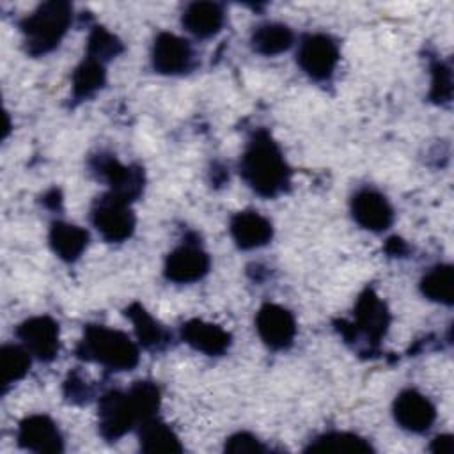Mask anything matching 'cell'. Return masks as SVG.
I'll list each match as a JSON object with an SVG mask.
<instances>
[{"label":"cell","instance_id":"cell-1","mask_svg":"<svg viewBox=\"0 0 454 454\" xmlns=\"http://www.w3.org/2000/svg\"><path fill=\"white\" fill-rule=\"evenodd\" d=\"M160 406V388L153 381H135L128 392L110 390L99 399L98 427L99 434L115 442L140 426L145 419L154 417Z\"/></svg>","mask_w":454,"mask_h":454},{"label":"cell","instance_id":"cell-2","mask_svg":"<svg viewBox=\"0 0 454 454\" xmlns=\"http://www.w3.org/2000/svg\"><path fill=\"white\" fill-rule=\"evenodd\" d=\"M241 177L261 197H277L289 186L291 168L266 129H257L239 161Z\"/></svg>","mask_w":454,"mask_h":454},{"label":"cell","instance_id":"cell-3","mask_svg":"<svg viewBox=\"0 0 454 454\" xmlns=\"http://www.w3.org/2000/svg\"><path fill=\"white\" fill-rule=\"evenodd\" d=\"M76 356L114 371H129L138 364V346L128 333L103 325H87L76 346Z\"/></svg>","mask_w":454,"mask_h":454},{"label":"cell","instance_id":"cell-4","mask_svg":"<svg viewBox=\"0 0 454 454\" xmlns=\"http://www.w3.org/2000/svg\"><path fill=\"white\" fill-rule=\"evenodd\" d=\"M73 20V5L60 0L41 4L28 14L20 28L25 39V48L30 55H44L59 46Z\"/></svg>","mask_w":454,"mask_h":454},{"label":"cell","instance_id":"cell-5","mask_svg":"<svg viewBox=\"0 0 454 454\" xmlns=\"http://www.w3.org/2000/svg\"><path fill=\"white\" fill-rule=\"evenodd\" d=\"M90 220L98 232L112 243L128 239L135 231V215L129 202L110 192L96 199Z\"/></svg>","mask_w":454,"mask_h":454},{"label":"cell","instance_id":"cell-6","mask_svg":"<svg viewBox=\"0 0 454 454\" xmlns=\"http://www.w3.org/2000/svg\"><path fill=\"white\" fill-rule=\"evenodd\" d=\"M340 325V332L346 339H353L356 333H362L371 344H376L388 330L390 314L385 301L372 289H365L355 305V323Z\"/></svg>","mask_w":454,"mask_h":454},{"label":"cell","instance_id":"cell-7","mask_svg":"<svg viewBox=\"0 0 454 454\" xmlns=\"http://www.w3.org/2000/svg\"><path fill=\"white\" fill-rule=\"evenodd\" d=\"M90 168L94 174H98L99 179L106 181L110 193L128 202L142 193L144 172L140 167H126L112 154H96L90 160Z\"/></svg>","mask_w":454,"mask_h":454},{"label":"cell","instance_id":"cell-8","mask_svg":"<svg viewBox=\"0 0 454 454\" xmlns=\"http://www.w3.org/2000/svg\"><path fill=\"white\" fill-rule=\"evenodd\" d=\"M340 59L337 43L325 34H309L301 39L296 60L303 73L314 80H326Z\"/></svg>","mask_w":454,"mask_h":454},{"label":"cell","instance_id":"cell-9","mask_svg":"<svg viewBox=\"0 0 454 454\" xmlns=\"http://www.w3.org/2000/svg\"><path fill=\"white\" fill-rule=\"evenodd\" d=\"M16 335L30 355L43 362H50L60 349L59 323L50 316H34L25 319L18 328Z\"/></svg>","mask_w":454,"mask_h":454},{"label":"cell","instance_id":"cell-10","mask_svg":"<svg viewBox=\"0 0 454 454\" xmlns=\"http://www.w3.org/2000/svg\"><path fill=\"white\" fill-rule=\"evenodd\" d=\"M209 255L199 247V243L184 241L167 255L163 273L172 282L190 284L200 280L209 271Z\"/></svg>","mask_w":454,"mask_h":454},{"label":"cell","instance_id":"cell-11","mask_svg":"<svg viewBox=\"0 0 454 454\" xmlns=\"http://www.w3.org/2000/svg\"><path fill=\"white\" fill-rule=\"evenodd\" d=\"M18 445L39 454H57L64 450V440L57 424L48 415H28L20 422Z\"/></svg>","mask_w":454,"mask_h":454},{"label":"cell","instance_id":"cell-12","mask_svg":"<svg viewBox=\"0 0 454 454\" xmlns=\"http://www.w3.org/2000/svg\"><path fill=\"white\" fill-rule=\"evenodd\" d=\"M151 60L161 74H183L193 67V50L186 39L161 32L154 39Z\"/></svg>","mask_w":454,"mask_h":454},{"label":"cell","instance_id":"cell-13","mask_svg":"<svg viewBox=\"0 0 454 454\" xmlns=\"http://www.w3.org/2000/svg\"><path fill=\"white\" fill-rule=\"evenodd\" d=\"M255 328L262 342L271 349L289 348L296 335L293 314L277 303H264L259 309L255 316Z\"/></svg>","mask_w":454,"mask_h":454},{"label":"cell","instance_id":"cell-14","mask_svg":"<svg viewBox=\"0 0 454 454\" xmlns=\"http://www.w3.org/2000/svg\"><path fill=\"white\" fill-rule=\"evenodd\" d=\"M394 419L403 429L410 433H424L433 426L436 419V408L419 390L406 388L399 392L394 401Z\"/></svg>","mask_w":454,"mask_h":454},{"label":"cell","instance_id":"cell-15","mask_svg":"<svg viewBox=\"0 0 454 454\" xmlns=\"http://www.w3.org/2000/svg\"><path fill=\"white\" fill-rule=\"evenodd\" d=\"M355 222L372 232H381L392 225L394 209L385 195L372 188L358 190L351 199Z\"/></svg>","mask_w":454,"mask_h":454},{"label":"cell","instance_id":"cell-16","mask_svg":"<svg viewBox=\"0 0 454 454\" xmlns=\"http://www.w3.org/2000/svg\"><path fill=\"white\" fill-rule=\"evenodd\" d=\"M231 236L243 250L264 247L273 236L271 222L257 211H239L231 218Z\"/></svg>","mask_w":454,"mask_h":454},{"label":"cell","instance_id":"cell-17","mask_svg":"<svg viewBox=\"0 0 454 454\" xmlns=\"http://www.w3.org/2000/svg\"><path fill=\"white\" fill-rule=\"evenodd\" d=\"M181 339L193 349L216 356L231 346V333L222 326L206 323L202 319H190L181 326Z\"/></svg>","mask_w":454,"mask_h":454},{"label":"cell","instance_id":"cell-18","mask_svg":"<svg viewBox=\"0 0 454 454\" xmlns=\"http://www.w3.org/2000/svg\"><path fill=\"white\" fill-rule=\"evenodd\" d=\"M181 23L195 37H213L222 30L223 11L215 2H193L184 9Z\"/></svg>","mask_w":454,"mask_h":454},{"label":"cell","instance_id":"cell-19","mask_svg":"<svg viewBox=\"0 0 454 454\" xmlns=\"http://www.w3.org/2000/svg\"><path fill=\"white\" fill-rule=\"evenodd\" d=\"M48 238L51 250L67 262L76 261L89 243V232L67 222H53Z\"/></svg>","mask_w":454,"mask_h":454},{"label":"cell","instance_id":"cell-20","mask_svg":"<svg viewBox=\"0 0 454 454\" xmlns=\"http://www.w3.org/2000/svg\"><path fill=\"white\" fill-rule=\"evenodd\" d=\"M140 449L144 452H181L183 445L177 434L163 420L154 417L145 419L138 431Z\"/></svg>","mask_w":454,"mask_h":454},{"label":"cell","instance_id":"cell-21","mask_svg":"<svg viewBox=\"0 0 454 454\" xmlns=\"http://www.w3.org/2000/svg\"><path fill=\"white\" fill-rule=\"evenodd\" d=\"M126 316L131 319L135 326V333L138 337V342L147 349H161L168 342V332L140 305L131 303L126 309Z\"/></svg>","mask_w":454,"mask_h":454},{"label":"cell","instance_id":"cell-22","mask_svg":"<svg viewBox=\"0 0 454 454\" xmlns=\"http://www.w3.org/2000/svg\"><path fill=\"white\" fill-rule=\"evenodd\" d=\"M294 41L293 30L282 23H262L259 25L250 37L252 48L266 57L278 55L291 48Z\"/></svg>","mask_w":454,"mask_h":454},{"label":"cell","instance_id":"cell-23","mask_svg":"<svg viewBox=\"0 0 454 454\" xmlns=\"http://www.w3.org/2000/svg\"><path fill=\"white\" fill-rule=\"evenodd\" d=\"M422 294L443 305H452L454 301V270L450 264H438L429 270L420 280Z\"/></svg>","mask_w":454,"mask_h":454},{"label":"cell","instance_id":"cell-24","mask_svg":"<svg viewBox=\"0 0 454 454\" xmlns=\"http://www.w3.org/2000/svg\"><path fill=\"white\" fill-rule=\"evenodd\" d=\"M105 64L85 55V59L73 73V96L76 99L89 98L105 85Z\"/></svg>","mask_w":454,"mask_h":454},{"label":"cell","instance_id":"cell-25","mask_svg":"<svg viewBox=\"0 0 454 454\" xmlns=\"http://www.w3.org/2000/svg\"><path fill=\"white\" fill-rule=\"evenodd\" d=\"M307 450L312 452H369L372 450L371 443L355 434V433H346V431H332L317 436L316 440L310 442Z\"/></svg>","mask_w":454,"mask_h":454},{"label":"cell","instance_id":"cell-26","mask_svg":"<svg viewBox=\"0 0 454 454\" xmlns=\"http://www.w3.org/2000/svg\"><path fill=\"white\" fill-rule=\"evenodd\" d=\"M2 358V387L21 380L30 369V353L25 346L5 344L0 351Z\"/></svg>","mask_w":454,"mask_h":454},{"label":"cell","instance_id":"cell-27","mask_svg":"<svg viewBox=\"0 0 454 454\" xmlns=\"http://www.w3.org/2000/svg\"><path fill=\"white\" fill-rule=\"evenodd\" d=\"M122 51V43L105 27H94L87 41V57L106 62Z\"/></svg>","mask_w":454,"mask_h":454},{"label":"cell","instance_id":"cell-28","mask_svg":"<svg viewBox=\"0 0 454 454\" xmlns=\"http://www.w3.org/2000/svg\"><path fill=\"white\" fill-rule=\"evenodd\" d=\"M433 82H431V92L429 98L434 103H445L452 96V76L450 67L443 62H436L433 66Z\"/></svg>","mask_w":454,"mask_h":454},{"label":"cell","instance_id":"cell-29","mask_svg":"<svg viewBox=\"0 0 454 454\" xmlns=\"http://www.w3.org/2000/svg\"><path fill=\"white\" fill-rule=\"evenodd\" d=\"M225 452L239 454V452H255L261 454L266 450V447L250 433H236L227 438L225 442Z\"/></svg>","mask_w":454,"mask_h":454},{"label":"cell","instance_id":"cell-30","mask_svg":"<svg viewBox=\"0 0 454 454\" xmlns=\"http://www.w3.org/2000/svg\"><path fill=\"white\" fill-rule=\"evenodd\" d=\"M431 452H436V454H450L454 450V440L450 434H442V436H436L429 447Z\"/></svg>","mask_w":454,"mask_h":454}]
</instances>
